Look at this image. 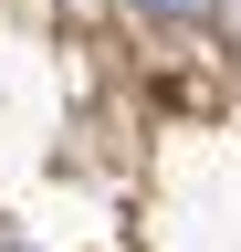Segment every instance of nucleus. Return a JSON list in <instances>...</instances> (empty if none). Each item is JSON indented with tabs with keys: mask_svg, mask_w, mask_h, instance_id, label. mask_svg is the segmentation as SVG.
Returning a JSON list of instances; mask_svg holds the SVG:
<instances>
[{
	"mask_svg": "<svg viewBox=\"0 0 241 252\" xmlns=\"http://www.w3.org/2000/svg\"><path fill=\"white\" fill-rule=\"evenodd\" d=\"M158 11H178V21H210V0H158Z\"/></svg>",
	"mask_w": 241,
	"mask_h": 252,
	"instance_id": "f257e3e1",
	"label": "nucleus"
}]
</instances>
